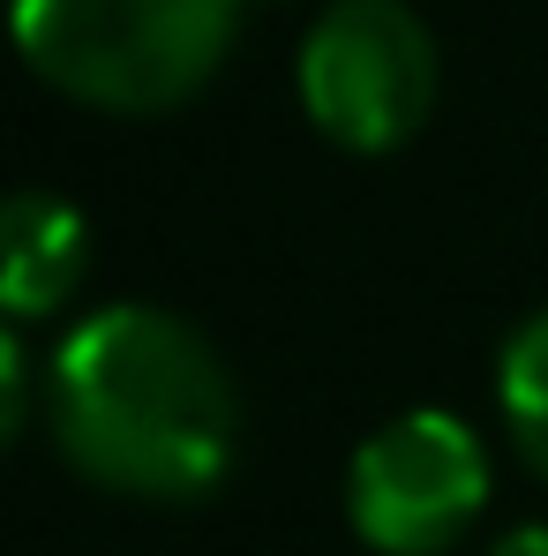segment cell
<instances>
[{
  "label": "cell",
  "mask_w": 548,
  "mask_h": 556,
  "mask_svg": "<svg viewBox=\"0 0 548 556\" xmlns=\"http://www.w3.org/2000/svg\"><path fill=\"white\" fill-rule=\"evenodd\" d=\"M53 444L84 481L143 504H195L226 481L241 399L211 339L151 301L91 308L46 376Z\"/></svg>",
  "instance_id": "obj_1"
},
{
  "label": "cell",
  "mask_w": 548,
  "mask_h": 556,
  "mask_svg": "<svg viewBox=\"0 0 548 556\" xmlns=\"http://www.w3.org/2000/svg\"><path fill=\"white\" fill-rule=\"evenodd\" d=\"M248 0H8V38L38 84L98 113H166L233 53Z\"/></svg>",
  "instance_id": "obj_2"
},
{
  "label": "cell",
  "mask_w": 548,
  "mask_h": 556,
  "mask_svg": "<svg viewBox=\"0 0 548 556\" xmlns=\"http://www.w3.org/2000/svg\"><path fill=\"white\" fill-rule=\"evenodd\" d=\"M301 105L339 151H398L436 105V38L406 0H331L301 38Z\"/></svg>",
  "instance_id": "obj_3"
},
{
  "label": "cell",
  "mask_w": 548,
  "mask_h": 556,
  "mask_svg": "<svg viewBox=\"0 0 548 556\" xmlns=\"http://www.w3.org/2000/svg\"><path fill=\"white\" fill-rule=\"evenodd\" d=\"M481 504H488V452L444 406L383 421L346 466V519L375 556L458 549Z\"/></svg>",
  "instance_id": "obj_4"
},
{
  "label": "cell",
  "mask_w": 548,
  "mask_h": 556,
  "mask_svg": "<svg viewBox=\"0 0 548 556\" xmlns=\"http://www.w3.org/2000/svg\"><path fill=\"white\" fill-rule=\"evenodd\" d=\"M91 271V226L68 195L53 188H15L0 195V316L38 324L76 301Z\"/></svg>",
  "instance_id": "obj_5"
},
{
  "label": "cell",
  "mask_w": 548,
  "mask_h": 556,
  "mask_svg": "<svg viewBox=\"0 0 548 556\" xmlns=\"http://www.w3.org/2000/svg\"><path fill=\"white\" fill-rule=\"evenodd\" d=\"M496 406H504V429L519 444V459L548 481V308L526 316L511 339H504V362H496Z\"/></svg>",
  "instance_id": "obj_6"
},
{
  "label": "cell",
  "mask_w": 548,
  "mask_h": 556,
  "mask_svg": "<svg viewBox=\"0 0 548 556\" xmlns=\"http://www.w3.org/2000/svg\"><path fill=\"white\" fill-rule=\"evenodd\" d=\"M23 414H30V362H23V339H15L8 316H0V452L15 444Z\"/></svg>",
  "instance_id": "obj_7"
},
{
  "label": "cell",
  "mask_w": 548,
  "mask_h": 556,
  "mask_svg": "<svg viewBox=\"0 0 548 556\" xmlns=\"http://www.w3.org/2000/svg\"><path fill=\"white\" fill-rule=\"evenodd\" d=\"M488 556H548V527H519V534H504Z\"/></svg>",
  "instance_id": "obj_8"
}]
</instances>
